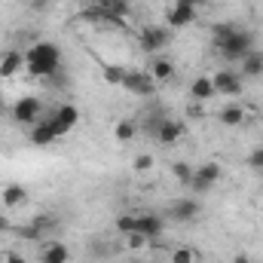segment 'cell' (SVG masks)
Segmentation results:
<instances>
[{
    "label": "cell",
    "mask_w": 263,
    "mask_h": 263,
    "mask_svg": "<svg viewBox=\"0 0 263 263\" xmlns=\"http://www.w3.org/2000/svg\"><path fill=\"white\" fill-rule=\"evenodd\" d=\"M67 245L65 242H49L43 251H40V263H67Z\"/></svg>",
    "instance_id": "obj_17"
},
{
    "label": "cell",
    "mask_w": 263,
    "mask_h": 263,
    "mask_svg": "<svg viewBox=\"0 0 263 263\" xmlns=\"http://www.w3.org/2000/svg\"><path fill=\"white\" fill-rule=\"evenodd\" d=\"M193 172H196V168H190L187 162H175V165H172V175H175V178H178V184H184V187H190Z\"/></svg>",
    "instance_id": "obj_26"
},
{
    "label": "cell",
    "mask_w": 263,
    "mask_h": 263,
    "mask_svg": "<svg viewBox=\"0 0 263 263\" xmlns=\"http://www.w3.org/2000/svg\"><path fill=\"white\" fill-rule=\"evenodd\" d=\"M25 202H28V190H25L22 184H9V187L3 190V205L18 208V205H25Z\"/></svg>",
    "instance_id": "obj_21"
},
{
    "label": "cell",
    "mask_w": 263,
    "mask_h": 263,
    "mask_svg": "<svg viewBox=\"0 0 263 263\" xmlns=\"http://www.w3.org/2000/svg\"><path fill=\"white\" fill-rule=\"evenodd\" d=\"M263 70V52H248L245 59H242V77H260Z\"/></svg>",
    "instance_id": "obj_22"
},
{
    "label": "cell",
    "mask_w": 263,
    "mask_h": 263,
    "mask_svg": "<svg viewBox=\"0 0 263 263\" xmlns=\"http://www.w3.org/2000/svg\"><path fill=\"white\" fill-rule=\"evenodd\" d=\"M217 49H220V55H223L227 62H242V59L254 49V37H251L248 31L236 28V34H233V37H227Z\"/></svg>",
    "instance_id": "obj_2"
},
{
    "label": "cell",
    "mask_w": 263,
    "mask_h": 263,
    "mask_svg": "<svg viewBox=\"0 0 263 263\" xmlns=\"http://www.w3.org/2000/svg\"><path fill=\"white\" fill-rule=\"evenodd\" d=\"M40 98H34V95H25V98H18L15 104H12V120L18 123V126H34L37 123V117H40Z\"/></svg>",
    "instance_id": "obj_6"
},
{
    "label": "cell",
    "mask_w": 263,
    "mask_h": 263,
    "mask_svg": "<svg viewBox=\"0 0 263 263\" xmlns=\"http://www.w3.org/2000/svg\"><path fill=\"white\" fill-rule=\"evenodd\" d=\"M178 3H190V6H199L202 0H178Z\"/></svg>",
    "instance_id": "obj_36"
},
{
    "label": "cell",
    "mask_w": 263,
    "mask_h": 263,
    "mask_svg": "<svg viewBox=\"0 0 263 263\" xmlns=\"http://www.w3.org/2000/svg\"><path fill=\"white\" fill-rule=\"evenodd\" d=\"M172 73H175V65H172L168 59H162V55H153V59H150V77H153L156 83L168 80Z\"/></svg>",
    "instance_id": "obj_19"
},
{
    "label": "cell",
    "mask_w": 263,
    "mask_h": 263,
    "mask_svg": "<svg viewBox=\"0 0 263 263\" xmlns=\"http://www.w3.org/2000/svg\"><path fill=\"white\" fill-rule=\"evenodd\" d=\"M28 3H31L34 12H46V6H49V0H28Z\"/></svg>",
    "instance_id": "obj_32"
},
{
    "label": "cell",
    "mask_w": 263,
    "mask_h": 263,
    "mask_svg": "<svg viewBox=\"0 0 263 263\" xmlns=\"http://www.w3.org/2000/svg\"><path fill=\"white\" fill-rule=\"evenodd\" d=\"M43 227H52V217H37V220H31V223H25V227H15V236L18 239H28V242H37L46 230Z\"/></svg>",
    "instance_id": "obj_14"
},
{
    "label": "cell",
    "mask_w": 263,
    "mask_h": 263,
    "mask_svg": "<svg viewBox=\"0 0 263 263\" xmlns=\"http://www.w3.org/2000/svg\"><path fill=\"white\" fill-rule=\"evenodd\" d=\"M211 34H214V43L220 46L227 37H233V34H236V25H227V22H223V25H214V28H211Z\"/></svg>",
    "instance_id": "obj_27"
},
{
    "label": "cell",
    "mask_w": 263,
    "mask_h": 263,
    "mask_svg": "<svg viewBox=\"0 0 263 263\" xmlns=\"http://www.w3.org/2000/svg\"><path fill=\"white\" fill-rule=\"evenodd\" d=\"M3 263H28L22 254H15V251H6V257H3Z\"/></svg>",
    "instance_id": "obj_33"
},
{
    "label": "cell",
    "mask_w": 263,
    "mask_h": 263,
    "mask_svg": "<svg viewBox=\"0 0 263 263\" xmlns=\"http://www.w3.org/2000/svg\"><path fill=\"white\" fill-rule=\"evenodd\" d=\"M138 233L147 236L150 242H156L162 233H165V220L159 214H138Z\"/></svg>",
    "instance_id": "obj_12"
},
{
    "label": "cell",
    "mask_w": 263,
    "mask_h": 263,
    "mask_svg": "<svg viewBox=\"0 0 263 263\" xmlns=\"http://www.w3.org/2000/svg\"><path fill=\"white\" fill-rule=\"evenodd\" d=\"M132 168H135V172H150V168H153V156H150V153H141V156L132 162Z\"/></svg>",
    "instance_id": "obj_30"
},
{
    "label": "cell",
    "mask_w": 263,
    "mask_h": 263,
    "mask_svg": "<svg viewBox=\"0 0 263 263\" xmlns=\"http://www.w3.org/2000/svg\"><path fill=\"white\" fill-rule=\"evenodd\" d=\"M172 263H196V251L193 248H178L172 254Z\"/></svg>",
    "instance_id": "obj_28"
},
{
    "label": "cell",
    "mask_w": 263,
    "mask_h": 263,
    "mask_svg": "<svg viewBox=\"0 0 263 263\" xmlns=\"http://www.w3.org/2000/svg\"><path fill=\"white\" fill-rule=\"evenodd\" d=\"M233 263H254V260H251L248 254H236V257H233Z\"/></svg>",
    "instance_id": "obj_35"
},
{
    "label": "cell",
    "mask_w": 263,
    "mask_h": 263,
    "mask_svg": "<svg viewBox=\"0 0 263 263\" xmlns=\"http://www.w3.org/2000/svg\"><path fill=\"white\" fill-rule=\"evenodd\" d=\"M211 83H214V92L217 95H227V98H236V95H242V73H236V70H217L214 77H211Z\"/></svg>",
    "instance_id": "obj_5"
},
{
    "label": "cell",
    "mask_w": 263,
    "mask_h": 263,
    "mask_svg": "<svg viewBox=\"0 0 263 263\" xmlns=\"http://www.w3.org/2000/svg\"><path fill=\"white\" fill-rule=\"evenodd\" d=\"M114 135H117V141H123V144H126V141H132V138L138 135V126H135L132 120H120V123H117V129H114Z\"/></svg>",
    "instance_id": "obj_24"
},
{
    "label": "cell",
    "mask_w": 263,
    "mask_h": 263,
    "mask_svg": "<svg viewBox=\"0 0 263 263\" xmlns=\"http://www.w3.org/2000/svg\"><path fill=\"white\" fill-rule=\"evenodd\" d=\"M123 89H129L132 95H138V98H150L156 92V80L150 77V70H126Z\"/></svg>",
    "instance_id": "obj_4"
},
{
    "label": "cell",
    "mask_w": 263,
    "mask_h": 263,
    "mask_svg": "<svg viewBox=\"0 0 263 263\" xmlns=\"http://www.w3.org/2000/svg\"><path fill=\"white\" fill-rule=\"evenodd\" d=\"M168 214H172V220H178V223H190V220L199 217V202L196 199H175V202L168 205Z\"/></svg>",
    "instance_id": "obj_10"
},
{
    "label": "cell",
    "mask_w": 263,
    "mask_h": 263,
    "mask_svg": "<svg viewBox=\"0 0 263 263\" xmlns=\"http://www.w3.org/2000/svg\"><path fill=\"white\" fill-rule=\"evenodd\" d=\"M168 40H172L168 28H159V25H147V28H141V34H138L141 49L150 52V55H159V52L168 46Z\"/></svg>",
    "instance_id": "obj_3"
},
{
    "label": "cell",
    "mask_w": 263,
    "mask_h": 263,
    "mask_svg": "<svg viewBox=\"0 0 263 263\" xmlns=\"http://www.w3.org/2000/svg\"><path fill=\"white\" fill-rule=\"evenodd\" d=\"M25 65H28V73L37 77V80L55 77L59 65H62V49L55 43H49V40H40L25 52Z\"/></svg>",
    "instance_id": "obj_1"
},
{
    "label": "cell",
    "mask_w": 263,
    "mask_h": 263,
    "mask_svg": "<svg viewBox=\"0 0 263 263\" xmlns=\"http://www.w3.org/2000/svg\"><path fill=\"white\" fill-rule=\"evenodd\" d=\"M101 77L110 83V86H123V77H126V70L117 65H101Z\"/></svg>",
    "instance_id": "obj_25"
},
{
    "label": "cell",
    "mask_w": 263,
    "mask_h": 263,
    "mask_svg": "<svg viewBox=\"0 0 263 263\" xmlns=\"http://www.w3.org/2000/svg\"><path fill=\"white\" fill-rule=\"evenodd\" d=\"M147 242H150V239H147V236H141V233H132V236H126V248H129V251H138V248H144Z\"/></svg>",
    "instance_id": "obj_29"
},
{
    "label": "cell",
    "mask_w": 263,
    "mask_h": 263,
    "mask_svg": "<svg viewBox=\"0 0 263 263\" xmlns=\"http://www.w3.org/2000/svg\"><path fill=\"white\" fill-rule=\"evenodd\" d=\"M260 77H263V70H260Z\"/></svg>",
    "instance_id": "obj_39"
},
{
    "label": "cell",
    "mask_w": 263,
    "mask_h": 263,
    "mask_svg": "<svg viewBox=\"0 0 263 263\" xmlns=\"http://www.w3.org/2000/svg\"><path fill=\"white\" fill-rule=\"evenodd\" d=\"M190 95H193L196 101H208V98H214L217 92H214V83H211V77H196V80L190 83Z\"/></svg>",
    "instance_id": "obj_18"
},
{
    "label": "cell",
    "mask_w": 263,
    "mask_h": 263,
    "mask_svg": "<svg viewBox=\"0 0 263 263\" xmlns=\"http://www.w3.org/2000/svg\"><path fill=\"white\" fill-rule=\"evenodd\" d=\"M9 230H12V227H9V217H3V214H0V236H3V233H9Z\"/></svg>",
    "instance_id": "obj_34"
},
{
    "label": "cell",
    "mask_w": 263,
    "mask_h": 263,
    "mask_svg": "<svg viewBox=\"0 0 263 263\" xmlns=\"http://www.w3.org/2000/svg\"><path fill=\"white\" fill-rule=\"evenodd\" d=\"M98 6H101L110 18H117V22H123V18L129 15V0H98Z\"/></svg>",
    "instance_id": "obj_20"
},
{
    "label": "cell",
    "mask_w": 263,
    "mask_h": 263,
    "mask_svg": "<svg viewBox=\"0 0 263 263\" xmlns=\"http://www.w3.org/2000/svg\"><path fill=\"white\" fill-rule=\"evenodd\" d=\"M217 181H220V165H217V162H205V165H199L196 172H193L190 187H193L196 193H205V190H211Z\"/></svg>",
    "instance_id": "obj_7"
},
{
    "label": "cell",
    "mask_w": 263,
    "mask_h": 263,
    "mask_svg": "<svg viewBox=\"0 0 263 263\" xmlns=\"http://www.w3.org/2000/svg\"><path fill=\"white\" fill-rule=\"evenodd\" d=\"M49 120H52V129H55V135L62 138V135H67V132L80 123V110H77L73 104H59V110H55Z\"/></svg>",
    "instance_id": "obj_8"
},
{
    "label": "cell",
    "mask_w": 263,
    "mask_h": 263,
    "mask_svg": "<svg viewBox=\"0 0 263 263\" xmlns=\"http://www.w3.org/2000/svg\"><path fill=\"white\" fill-rule=\"evenodd\" d=\"M153 135H156V141H159L162 147H172V144H178V141L184 138V123H178V120H162Z\"/></svg>",
    "instance_id": "obj_11"
},
{
    "label": "cell",
    "mask_w": 263,
    "mask_h": 263,
    "mask_svg": "<svg viewBox=\"0 0 263 263\" xmlns=\"http://www.w3.org/2000/svg\"><path fill=\"white\" fill-rule=\"evenodd\" d=\"M129 263H147V260H129Z\"/></svg>",
    "instance_id": "obj_38"
},
{
    "label": "cell",
    "mask_w": 263,
    "mask_h": 263,
    "mask_svg": "<svg viewBox=\"0 0 263 263\" xmlns=\"http://www.w3.org/2000/svg\"><path fill=\"white\" fill-rule=\"evenodd\" d=\"M165 18H168V28H175V31H178V28H187V25L196 22V6H190V3H178V0H175Z\"/></svg>",
    "instance_id": "obj_9"
},
{
    "label": "cell",
    "mask_w": 263,
    "mask_h": 263,
    "mask_svg": "<svg viewBox=\"0 0 263 263\" xmlns=\"http://www.w3.org/2000/svg\"><path fill=\"white\" fill-rule=\"evenodd\" d=\"M25 65V52H18V49H6L3 55H0V77H15L18 70Z\"/></svg>",
    "instance_id": "obj_15"
},
{
    "label": "cell",
    "mask_w": 263,
    "mask_h": 263,
    "mask_svg": "<svg viewBox=\"0 0 263 263\" xmlns=\"http://www.w3.org/2000/svg\"><path fill=\"white\" fill-rule=\"evenodd\" d=\"M114 227H117V233H123V236H132V233H138V214H120Z\"/></svg>",
    "instance_id": "obj_23"
},
{
    "label": "cell",
    "mask_w": 263,
    "mask_h": 263,
    "mask_svg": "<svg viewBox=\"0 0 263 263\" xmlns=\"http://www.w3.org/2000/svg\"><path fill=\"white\" fill-rule=\"evenodd\" d=\"M3 114H6V104H3V98H0V117H3Z\"/></svg>",
    "instance_id": "obj_37"
},
{
    "label": "cell",
    "mask_w": 263,
    "mask_h": 263,
    "mask_svg": "<svg viewBox=\"0 0 263 263\" xmlns=\"http://www.w3.org/2000/svg\"><path fill=\"white\" fill-rule=\"evenodd\" d=\"M248 165H251L254 172H260V175H263V147H257V150L248 156Z\"/></svg>",
    "instance_id": "obj_31"
},
{
    "label": "cell",
    "mask_w": 263,
    "mask_h": 263,
    "mask_svg": "<svg viewBox=\"0 0 263 263\" xmlns=\"http://www.w3.org/2000/svg\"><path fill=\"white\" fill-rule=\"evenodd\" d=\"M217 120H220L223 126L236 129V126H242V123H245V107H242V104H227V107H220V110H217Z\"/></svg>",
    "instance_id": "obj_16"
},
{
    "label": "cell",
    "mask_w": 263,
    "mask_h": 263,
    "mask_svg": "<svg viewBox=\"0 0 263 263\" xmlns=\"http://www.w3.org/2000/svg\"><path fill=\"white\" fill-rule=\"evenodd\" d=\"M31 144L34 147H46V144H52L59 135H55V129H52V120H37L34 126H31Z\"/></svg>",
    "instance_id": "obj_13"
}]
</instances>
